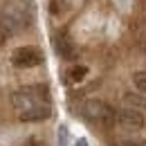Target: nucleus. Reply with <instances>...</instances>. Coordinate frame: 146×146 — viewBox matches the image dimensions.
Returning <instances> with one entry per match:
<instances>
[{"label": "nucleus", "instance_id": "f257e3e1", "mask_svg": "<svg viewBox=\"0 0 146 146\" xmlns=\"http://www.w3.org/2000/svg\"><path fill=\"white\" fill-rule=\"evenodd\" d=\"M50 90L45 86H29L11 94L14 110L23 121H43L52 117V108L47 104Z\"/></svg>", "mask_w": 146, "mask_h": 146}, {"label": "nucleus", "instance_id": "f03ea898", "mask_svg": "<svg viewBox=\"0 0 146 146\" xmlns=\"http://www.w3.org/2000/svg\"><path fill=\"white\" fill-rule=\"evenodd\" d=\"M81 112L90 119V121H97V124H104V126H110L115 119H117V115H115V110L110 108L106 101H101V99H88L86 104H83V108Z\"/></svg>", "mask_w": 146, "mask_h": 146}, {"label": "nucleus", "instance_id": "7ed1b4c3", "mask_svg": "<svg viewBox=\"0 0 146 146\" xmlns=\"http://www.w3.org/2000/svg\"><path fill=\"white\" fill-rule=\"evenodd\" d=\"M11 63L16 68H36L43 63V52L36 47H18L11 52Z\"/></svg>", "mask_w": 146, "mask_h": 146}, {"label": "nucleus", "instance_id": "20e7f679", "mask_svg": "<svg viewBox=\"0 0 146 146\" xmlns=\"http://www.w3.org/2000/svg\"><path fill=\"white\" fill-rule=\"evenodd\" d=\"M117 121H119V126L128 130V133H137V130H142L146 126V117L142 110L137 108H124L119 115H117Z\"/></svg>", "mask_w": 146, "mask_h": 146}, {"label": "nucleus", "instance_id": "39448f33", "mask_svg": "<svg viewBox=\"0 0 146 146\" xmlns=\"http://www.w3.org/2000/svg\"><path fill=\"white\" fill-rule=\"evenodd\" d=\"M0 23H2V27H5L7 34H16L20 27L25 25V18H23L20 14H16L14 9H7V11L0 16Z\"/></svg>", "mask_w": 146, "mask_h": 146}, {"label": "nucleus", "instance_id": "423d86ee", "mask_svg": "<svg viewBox=\"0 0 146 146\" xmlns=\"http://www.w3.org/2000/svg\"><path fill=\"white\" fill-rule=\"evenodd\" d=\"M54 50H56V54L61 56V58H68V61L76 56V50H74L72 40H68L65 36H56L54 38Z\"/></svg>", "mask_w": 146, "mask_h": 146}, {"label": "nucleus", "instance_id": "0eeeda50", "mask_svg": "<svg viewBox=\"0 0 146 146\" xmlns=\"http://www.w3.org/2000/svg\"><path fill=\"white\" fill-rule=\"evenodd\" d=\"M86 74H88V68H86V65H72V68L68 70L65 76H68V81H70V83H79V81H83V76H86Z\"/></svg>", "mask_w": 146, "mask_h": 146}, {"label": "nucleus", "instance_id": "6e6552de", "mask_svg": "<svg viewBox=\"0 0 146 146\" xmlns=\"http://www.w3.org/2000/svg\"><path fill=\"white\" fill-rule=\"evenodd\" d=\"M133 86L137 88V92L146 94V72H144V70H139V72L133 74Z\"/></svg>", "mask_w": 146, "mask_h": 146}, {"label": "nucleus", "instance_id": "1a4fd4ad", "mask_svg": "<svg viewBox=\"0 0 146 146\" xmlns=\"http://www.w3.org/2000/svg\"><path fill=\"white\" fill-rule=\"evenodd\" d=\"M68 137H70L68 126H58V144L56 146H68Z\"/></svg>", "mask_w": 146, "mask_h": 146}, {"label": "nucleus", "instance_id": "9d476101", "mask_svg": "<svg viewBox=\"0 0 146 146\" xmlns=\"http://www.w3.org/2000/svg\"><path fill=\"white\" fill-rule=\"evenodd\" d=\"M61 11H63V0H52V14L58 16Z\"/></svg>", "mask_w": 146, "mask_h": 146}, {"label": "nucleus", "instance_id": "9b49d317", "mask_svg": "<svg viewBox=\"0 0 146 146\" xmlns=\"http://www.w3.org/2000/svg\"><path fill=\"white\" fill-rule=\"evenodd\" d=\"M74 146H90V144H88V139H83V137H81V139H76V142H74Z\"/></svg>", "mask_w": 146, "mask_h": 146}, {"label": "nucleus", "instance_id": "f8f14e48", "mask_svg": "<svg viewBox=\"0 0 146 146\" xmlns=\"http://www.w3.org/2000/svg\"><path fill=\"white\" fill-rule=\"evenodd\" d=\"M144 50H146V40H144Z\"/></svg>", "mask_w": 146, "mask_h": 146}]
</instances>
